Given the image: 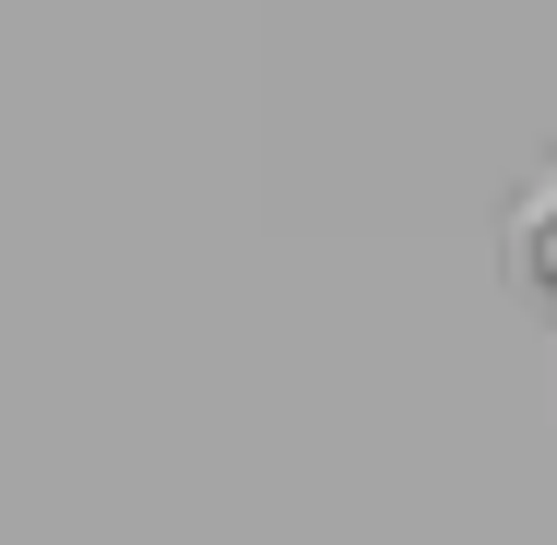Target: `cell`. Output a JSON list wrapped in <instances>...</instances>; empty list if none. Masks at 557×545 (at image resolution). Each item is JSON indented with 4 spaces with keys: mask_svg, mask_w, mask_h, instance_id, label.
Instances as JSON below:
<instances>
[{
    "mask_svg": "<svg viewBox=\"0 0 557 545\" xmlns=\"http://www.w3.org/2000/svg\"><path fill=\"white\" fill-rule=\"evenodd\" d=\"M510 237H522V273H534V285L557 297V166L534 178V190H522V214H510Z\"/></svg>",
    "mask_w": 557,
    "mask_h": 545,
    "instance_id": "1",
    "label": "cell"
}]
</instances>
